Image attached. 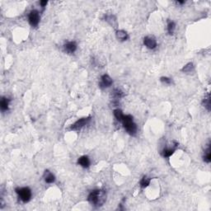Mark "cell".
Masks as SVG:
<instances>
[{
    "instance_id": "6da1fadb",
    "label": "cell",
    "mask_w": 211,
    "mask_h": 211,
    "mask_svg": "<svg viewBox=\"0 0 211 211\" xmlns=\"http://www.w3.org/2000/svg\"><path fill=\"white\" fill-rule=\"evenodd\" d=\"M87 200L93 205L100 206L106 200V194L104 190H94L92 191L87 197Z\"/></svg>"
},
{
    "instance_id": "7a4b0ae2",
    "label": "cell",
    "mask_w": 211,
    "mask_h": 211,
    "mask_svg": "<svg viewBox=\"0 0 211 211\" xmlns=\"http://www.w3.org/2000/svg\"><path fill=\"white\" fill-rule=\"evenodd\" d=\"M121 123L123 124L125 130H126L128 134L130 135H135L137 133V125L134 122L133 116L130 115H124L123 119L121 120Z\"/></svg>"
},
{
    "instance_id": "3957f363",
    "label": "cell",
    "mask_w": 211,
    "mask_h": 211,
    "mask_svg": "<svg viewBox=\"0 0 211 211\" xmlns=\"http://www.w3.org/2000/svg\"><path fill=\"white\" fill-rule=\"evenodd\" d=\"M16 192L18 195L20 200L22 202L26 203L28 202L31 198H32V190L29 187H21V188H17Z\"/></svg>"
},
{
    "instance_id": "277c9868",
    "label": "cell",
    "mask_w": 211,
    "mask_h": 211,
    "mask_svg": "<svg viewBox=\"0 0 211 211\" xmlns=\"http://www.w3.org/2000/svg\"><path fill=\"white\" fill-rule=\"evenodd\" d=\"M91 120V117H84V118H81L79 120H78L74 123L71 125L70 130H80L83 127H84L86 125H87L89 123V121Z\"/></svg>"
},
{
    "instance_id": "5b68a950",
    "label": "cell",
    "mask_w": 211,
    "mask_h": 211,
    "mask_svg": "<svg viewBox=\"0 0 211 211\" xmlns=\"http://www.w3.org/2000/svg\"><path fill=\"white\" fill-rule=\"evenodd\" d=\"M28 20H29V23L31 24L32 26L36 27L38 26L39 22H40V14L39 12L37 10H32L31 11L28 16Z\"/></svg>"
},
{
    "instance_id": "8992f818",
    "label": "cell",
    "mask_w": 211,
    "mask_h": 211,
    "mask_svg": "<svg viewBox=\"0 0 211 211\" xmlns=\"http://www.w3.org/2000/svg\"><path fill=\"white\" fill-rule=\"evenodd\" d=\"M113 84V81L111 78L108 74H103L101 78V83H100V87L102 88H106L109 87Z\"/></svg>"
},
{
    "instance_id": "52a82bcc",
    "label": "cell",
    "mask_w": 211,
    "mask_h": 211,
    "mask_svg": "<svg viewBox=\"0 0 211 211\" xmlns=\"http://www.w3.org/2000/svg\"><path fill=\"white\" fill-rule=\"evenodd\" d=\"M144 44L146 47L150 50H153L157 47V41L153 37H146L144 39Z\"/></svg>"
},
{
    "instance_id": "ba28073f",
    "label": "cell",
    "mask_w": 211,
    "mask_h": 211,
    "mask_svg": "<svg viewBox=\"0 0 211 211\" xmlns=\"http://www.w3.org/2000/svg\"><path fill=\"white\" fill-rule=\"evenodd\" d=\"M124 97V93L123 92L120 90L119 88H116L114 89L112 92V101H113V104L114 105H117L118 102H119V100L120 98H122Z\"/></svg>"
},
{
    "instance_id": "9c48e42d",
    "label": "cell",
    "mask_w": 211,
    "mask_h": 211,
    "mask_svg": "<svg viewBox=\"0 0 211 211\" xmlns=\"http://www.w3.org/2000/svg\"><path fill=\"white\" fill-rule=\"evenodd\" d=\"M64 51L69 54H73L77 50V44L75 41H69L64 45Z\"/></svg>"
},
{
    "instance_id": "30bf717a",
    "label": "cell",
    "mask_w": 211,
    "mask_h": 211,
    "mask_svg": "<svg viewBox=\"0 0 211 211\" xmlns=\"http://www.w3.org/2000/svg\"><path fill=\"white\" fill-rule=\"evenodd\" d=\"M78 164L80 165L82 168H87L90 166V160L87 156H82L78 159Z\"/></svg>"
},
{
    "instance_id": "8fae6325",
    "label": "cell",
    "mask_w": 211,
    "mask_h": 211,
    "mask_svg": "<svg viewBox=\"0 0 211 211\" xmlns=\"http://www.w3.org/2000/svg\"><path fill=\"white\" fill-rule=\"evenodd\" d=\"M44 178H45V181L46 183H53L55 182V175L52 174L51 171H45V173H44Z\"/></svg>"
},
{
    "instance_id": "7c38bea8",
    "label": "cell",
    "mask_w": 211,
    "mask_h": 211,
    "mask_svg": "<svg viewBox=\"0 0 211 211\" xmlns=\"http://www.w3.org/2000/svg\"><path fill=\"white\" fill-rule=\"evenodd\" d=\"M105 19H106V21L108 22L110 25L112 26L113 27H116V26H117L116 18V17H115L114 15H112V14L106 15Z\"/></svg>"
},
{
    "instance_id": "4fadbf2b",
    "label": "cell",
    "mask_w": 211,
    "mask_h": 211,
    "mask_svg": "<svg viewBox=\"0 0 211 211\" xmlns=\"http://www.w3.org/2000/svg\"><path fill=\"white\" fill-rule=\"evenodd\" d=\"M116 38L118 40H122V41H125L126 40L129 38V36H128V33L124 31V30H119L116 32Z\"/></svg>"
},
{
    "instance_id": "5bb4252c",
    "label": "cell",
    "mask_w": 211,
    "mask_h": 211,
    "mask_svg": "<svg viewBox=\"0 0 211 211\" xmlns=\"http://www.w3.org/2000/svg\"><path fill=\"white\" fill-rule=\"evenodd\" d=\"M9 102H10V99L7 98V97H3V98L1 99L0 106H1V110H2L3 111H7V110H8Z\"/></svg>"
},
{
    "instance_id": "9a60e30c",
    "label": "cell",
    "mask_w": 211,
    "mask_h": 211,
    "mask_svg": "<svg viewBox=\"0 0 211 211\" xmlns=\"http://www.w3.org/2000/svg\"><path fill=\"white\" fill-rule=\"evenodd\" d=\"M204 161L207 163H210L211 162V153H210V146L209 144L208 148L204 150V156H203Z\"/></svg>"
},
{
    "instance_id": "2e32d148",
    "label": "cell",
    "mask_w": 211,
    "mask_h": 211,
    "mask_svg": "<svg viewBox=\"0 0 211 211\" xmlns=\"http://www.w3.org/2000/svg\"><path fill=\"white\" fill-rule=\"evenodd\" d=\"M175 152V148H167V149H164L162 152V155L164 158H169L171 157L173 153Z\"/></svg>"
},
{
    "instance_id": "e0dca14e",
    "label": "cell",
    "mask_w": 211,
    "mask_h": 211,
    "mask_svg": "<svg viewBox=\"0 0 211 211\" xmlns=\"http://www.w3.org/2000/svg\"><path fill=\"white\" fill-rule=\"evenodd\" d=\"M203 105L208 111H210V93H208L204 97V100H203Z\"/></svg>"
},
{
    "instance_id": "ac0fdd59",
    "label": "cell",
    "mask_w": 211,
    "mask_h": 211,
    "mask_svg": "<svg viewBox=\"0 0 211 211\" xmlns=\"http://www.w3.org/2000/svg\"><path fill=\"white\" fill-rule=\"evenodd\" d=\"M114 116H115L116 119L119 122H121V120L123 119V116H124V114L121 111V110L116 109L114 111Z\"/></svg>"
},
{
    "instance_id": "d6986e66",
    "label": "cell",
    "mask_w": 211,
    "mask_h": 211,
    "mask_svg": "<svg viewBox=\"0 0 211 211\" xmlns=\"http://www.w3.org/2000/svg\"><path fill=\"white\" fill-rule=\"evenodd\" d=\"M150 181H151L150 178H149L148 177L144 176V177L141 179V181H140V186H141L142 188H146V187L150 184Z\"/></svg>"
},
{
    "instance_id": "ffe728a7",
    "label": "cell",
    "mask_w": 211,
    "mask_h": 211,
    "mask_svg": "<svg viewBox=\"0 0 211 211\" xmlns=\"http://www.w3.org/2000/svg\"><path fill=\"white\" fill-rule=\"evenodd\" d=\"M182 70L184 73H191L194 70V65H193L192 63H189L186 66H184Z\"/></svg>"
},
{
    "instance_id": "44dd1931",
    "label": "cell",
    "mask_w": 211,
    "mask_h": 211,
    "mask_svg": "<svg viewBox=\"0 0 211 211\" xmlns=\"http://www.w3.org/2000/svg\"><path fill=\"white\" fill-rule=\"evenodd\" d=\"M176 28V24L174 22H168V32L170 35H172Z\"/></svg>"
},
{
    "instance_id": "7402d4cb",
    "label": "cell",
    "mask_w": 211,
    "mask_h": 211,
    "mask_svg": "<svg viewBox=\"0 0 211 211\" xmlns=\"http://www.w3.org/2000/svg\"><path fill=\"white\" fill-rule=\"evenodd\" d=\"M161 82L164 84H171L172 83V80H171L170 78H168V77H162L161 78Z\"/></svg>"
},
{
    "instance_id": "603a6c76",
    "label": "cell",
    "mask_w": 211,
    "mask_h": 211,
    "mask_svg": "<svg viewBox=\"0 0 211 211\" xmlns=\"http://www.w3.org/2000/svg\"><path fill=\"white\" fill-rule=\"evenodd\" d=\"M40 5H41V7L44 8V7L46 6V4H47V1H40Z\"/></svg>"
},
{
    "instance_id": "cb8c5ba5",
    "label": "cell",
    "mask_w": 211,
    "mask_h": 211,
    "mask_svg": "<svg viewBox=\"0 0 211 211\" xmlns=\"http://www.w3.org/2000/svg\"><path fill=\"white\" fill-rule=\"evenodd\" d=\"M184 3H185V1H178V2H177V4H184Z\"/></svg>"
}]
</instances>
